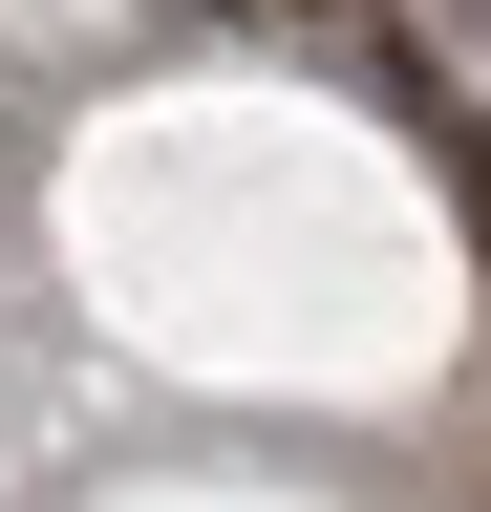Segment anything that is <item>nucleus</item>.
<instances>
[{"label": "nucleus", "instance_id": "nucleus-1", "mask_svg": "<svg viewBox=\"0 0 491 512\" xmlns=\"http://www.w3.org/2000/svg\"><path fill=\"white\" fill-rule=\"evenodd\" d=\"M406 128H427V171H449V214H470V256H491V128H470V107H406Z\"/></svg>", "mask_w": 491, "mask_h": 512}]
</instances>
